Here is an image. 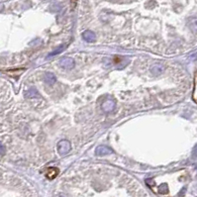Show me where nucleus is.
I'll return each mask as SVG.
<instances>
[{"mask_svg":"<svg viewBox=\"0 0 197 197\" xmlns=\"http://www.w3.org/2000/svg\"><path fill=\"white\" fill-rule=\"evenodd\" d=\"M57 152L61 156L68 155L70 152V143L68 140H62L57 144Z\"/></svg>","mask_w":197,"mask_h":197,"instance_id":"f257e3e1","label":"nucleus"},{"mask_svg":"<svg viewBox=\"0 0 197 197\" xmlns=\"http://www.w3.org/2000/svg\"><path fill=\"white\" fill-rule=\"evenodd\" d=\"M61 65L65 69H70L74 66V61L71 57H65L61 61Z\"/></svg>","mask_w":197,"mask_h":197,"instance_id":"f03ea898","label":"nucleus"},{"mask_svg":"<svg viewBox=\"0 0 197 197\" xmlns=\"http://www.w3.org/2000/svg\"><path fill=\"white\" fill-rule=\"evenodd\" d=\"M101 108L103 111L106 112V113L113 111L115 108V102L112 101V100H106V101L103 102V104L101 105Z\"/></svg>","mask_w":197,"mask_h":197,"instance_id":"7ed1b4c3","label":"nucleus"},{"mask_svg":"<svg viewBox=\"0 0 197 197\" xmlns=\"http://www.w3.org/2000/svg\"><path fill=\"white\" fill-rule=\"evenodd\" d=\"M112 153V150L109 149L108 147H106V146H99V147H97L96 148V150H95V154L97 156H105V155H109Z\"/></svg>","mask_w":197,"mask_h":197,"instance_id":"20e7f679","label":"nucleus"},{"mask_svg":"<svg viewBox=\"0 0 197 197\" xmlns=\"http://www.w3.org/2000/svg\"><path fill=\"white\" fill-rule=\"evenodd\" d=\"M59 174V169L57 167H49L46 171V176L49 179H53Z\"/></svg>","mask_w":197,"mask_h":197,"instance_id":"39448f33","label":"nucleus"},{"mask_svg":"<svg viewBox=\"0 0 197 197\" xmlns=\"http://www.w3.org/2000/svg\"><path fill=\"white\" fill-rule=\"evenodd\" d=\"M82 38L83 40H85L86 42H89V43H92L95 41V34L91 32V31H85L83 34H82Z\"/></svg>","mask_w":197,"mask_h":197,"instance_id":"423d86ee","label":"nucleus"},{"mask_svg":"<svg viewBox=\"0 0 197 197\" xmlns=\"http://www.w3.org/2000/svg\"><path fill=\"white\" fill-rule=\"evenodd\" d=\"M56 75L52 73H47L46 74H45V81H46L48 84H50V85H52V84H53L56 82Z\"/></svg>","mask_w":197,"mask_h":197,"instance_id":"0eeeda50","label":"nucleus"},{"mask_svg":"<svg viewBox=\"0 0 197 197\" xmlns=\"http://www.w3.org/2000/svg\"><path fill=\"white\" fill-rule=\"evenodd\" d=\"M164 66L163 65H156L153 69H152V73H153L155 75L156 74H160L164 71Z\"/></svg>","mask_w":197,"mask_h":197,"instance_id":"6e6552de","label":"nucleus"},{"mask_svg":"<svg viewBox=\"0 0 197 197\" xmlns=\"http://www.w3.org/2000/svg\"><path fill=\"white\" fill-rule=\"evenodd\" d=\"M26 96L27 97H38V96H40V94L35 88H31L26 92Z\"/></svg>","mask_w":197,"mask_h":197,"instance_id":"1a4fd4ad","label":"nucleus"},{"mask_svg":"<svg viewBox=\"0 0 197 197\" xmlns=\"http://www.w3.org/2000/svg\"><path fill=\"white\" fill-rule=\"evenodd\" d=\"M192 97H193V100L197 103V74L195 75V79H194V89H193Z\"/></svg>","mask_w":197,"mask_h":197,"instance_id":"9d476101","label":"nucleus"},{"mask_svg":"<svg viewBox=\"0 0 197 197\" xmlns=\"http://www.w3.org/2000/svg\"><path fill=\"white\" fill-rule=\"evenodd\" d=\"M189 26L193 31H197V18H192L189 21Z\"/></svg>","mask_w":197,"mask_h":197,"instance_id":"9b49d317","label":"nucleus"},{"mask_svg":"<svg viewBox=\"0 0 197 197\" xmlns=\"http://www.w3.org/2000/svg\"><path fill=\"white\" fill-rule=\"evenodd\" d=\"M62 51H64V46H61V47L57 48L56 51H53V53H51L50 55H49L48 57H53V56H56V55H57V53H61V52H62Z\"/></svg>","mask_w":197,"mask_h":197,"instance_id":"f8f14e48","label":"nucleus"},{"mask_svg":"<svg viewBox=\"0 0 197 197\" xmlns=\"http://www.w3.org/2000/svg\"><path fill=\"white\" fill-rule=\"evenodd\" d=\"M192 155H193V158L197 159V145L194 147V149H193V153H192Z\"/></svg>","mask_w":197,"mask_h":197,"instance_id":"ddd939ff","label":"nucleus"}]
</instances>
